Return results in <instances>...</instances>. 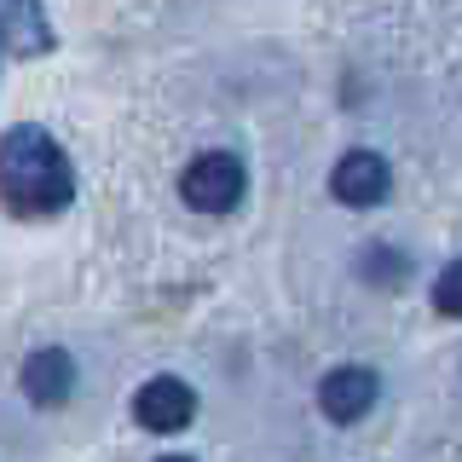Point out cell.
Here are the masks:
<instances>
[{
	"mask_svg": "<svg viewBox=\"0 0 462 462\" xmlns=\"http://www.w3.org/2000/svg\"><path fill=\"white\" fill-rule=\"evenodd\" d=\"M0 47L35 58L52 47V29L41 18V0H6V18H0Z\"/></svg>",
	"mask_w": 462,
	"mask_h": 462,
	"instance_id": "52a82bcc",
	"label": "cell"
},
{
	"mask_svg": "<svg viewBox=\"0 0 462 462\" xmlns=\"http://www.w3.org/2000/svg\"><path fill=\"white\" fill-rule=\"evenodd\" d=\"M76 197V168H69L64 144L47 127H12L0 139V202L23 220L69 208Z\"/></svg>",
	"mask_w": 462,
	"mask_h": 462,
	"instance_id": "6da1fadb",
	"label": "cell"
},
{
	"mask_svg": "<svg viewBox=\"0 0 462 462\" xmlns=\"http://www.w3.org/2000/svg\"><path fill=\"white\" fill-rule=\"evenodd\" d=\"M191 416H197V393L180 375H156V382H144L134 393V422L151 433H180V428H191Z\"/></svg>",
	"mask_w": 462,
	"mask_h": 462,
	"instance_id": "3957f363",
	"label": "cell"
},
{
	"mask_svg": "<svg viewBox=\"0 0 462 462\" xmlns=\"http://www.w3.org/2000/svg\"><path fill=\"white\" fill-rule=\"evenodd\" d=\"M318 404H324L329 422H358V416H370V404H375V370H365V365L329 370L324 387H318Z\"/></svg>",
	"mask_w": 462,
	"mask_h": 462,
	"instance_id": "8992f818",
	"label": "cell"
},
{
	"mask_svg": "<svg viewBox=\"0 0 462 462\" xmlns=\"http://www.w3.org/2000/svg\"><path fill=\"white\" fill-rule=\"evenodd\" d=\"M23 393L29 404H41V411H58L69 393H76V358L64 353V346H41V353L23 358Z\"/></svg>",
	"mask_w": 462,
	"mask_h": 462,
	"instance_id": "5b68a950",
	"label": "cell"
},
{
	"mask_svg": "<svg viewBox=\"0 0 462 462\" xmlns=\"http://www.w3.org/2000/svg\"><path fill=\"white\" fill-rule=\"evenodd\" d=\"M162 462H191V457H162Z\"/></svg>",
	"mask_w": 462,
	"mask_h": 462,
	"instance_id": "9c48e42d",
	"label": "cell"
},
{
	"mask_svg": "<svg viewBox=\"0 0 462 462\" xmlns=\"http://www.w3.org/2000/svg\"><path fill=\"white\" fill-rule=\"evenodd\" d=\"M433 307H439L445 318H462V260H451V266L439 272V283H433Z\"/></svg>",
	"mask_w": 462,
	"mask_h": 462,
	"instance_id": "ba28073f",
	"label": "cell"
},
{
	"mask_svg": "<svg viewBox=\"0 0 462 462\" xmlns=\"http://www.w3.org/2000/svg\"><path fill=\"white\" fill-rule=\"evenodd\" d=\"M243 191H249V173H243V162L226 156V151L197 156V162L185 168V180H180V197L191 202L197 214H231L243 202Z\"/></svg>",
	"mask_w": 462,
	"mask_h": 462,
	"instance_id": "7a4b0ae2",
	"label": "cell"
},
{
	"mask_svg": "<svg viewBox=\"0 0 462 462\" xmlns=\"http://www.w3.org/2000/svg\"><path fill=\"white\" fill-rule=\"evenodd\" d=\"M329 191H336V202H346V208H375V202L393 191V173H387V162L375 151H353L329 173Z\"/></svg>",
	"mask_w": 462,
	"mask_h": 462,
	"instance_id": "277c9868",
	"label": "cell"
}]
</instances>
